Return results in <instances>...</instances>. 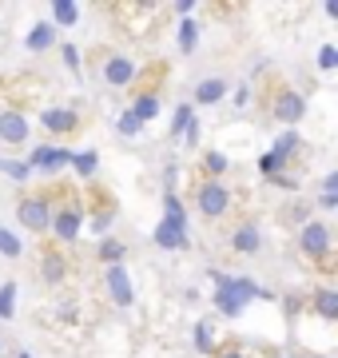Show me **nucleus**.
Listing matches in <instances>:
<instances>
[{
  "label": "nucleus",
  "instance_id": "nucleus-1",
  "mask_svg": "<svg viewBox=\"0 0 338 358\" xmlns=\"http://www.w3.org/2000/svg\"><path fill=\"white\" fill-rule=\"evenodd\" d=\"M211 307L219 310L223 319H243V310L251 303H274V291L259 287V279L251 275H227V271H211Z\"/></svg>",
  "mask_w": 338,
  "mask_h": 358
},
{
  "label": "nucleus",
  "instance_id": "nucleus-2",
  "mask_svg": "<svg viewBox=\"0 0 338 358\" xmlns=\"http://www.w3.org/2000/svg\"><path fill=\"white\" fill-rule=\"evenodd\" d=\"M196 207H199V215H203V219L227 215V207H231V192H227V183H223V179H207V183H199Z\"/></svg>",
  "mask_w": 338,
  "mask_h": 358
},
{
  "label": "nucleus",
  "instance_id": "nucleus-3",
  "mask_svg": "<svg viewBox=\"0 0 338 358\" xmlns=\"http://www.w3.org/2000/svg\"><path fill=\"white\" fill-rule=\"evenodd\" d=\"M330 243H335V235H330V227H326L323 219H307L299 231V251L307 259H326L330 255Z\"/></svg>",
  "mask_w": 338,
  "mask_h": 358
},
{
  "label": "nucleus",
  "instance_id": "nucleus-4",
  "mask_svg": "<svg viewBox=\"0 0 338 358\" xmlns=\"http://www.w3.org/2000/svg\"><path fill=\"white\" fill-rule=\"evenodd\" d=\"M68 159H72L68 148H60V143H40V148H32V155H28L24 164L32 171H44V176H60L68 167Z\"/></svg>",
  "mask_w": 338,
  "mask_h": 358
},
{
  "label": "nucleus",
  "instance_id": "nucleus-5",
  "mask_svg": "<svg viewBox=\"0 0 338 358\" xmlns=\"http://www.w3.org/2000/svg\"><path fill=\"white\" fill-rule=\"evenodd\" d=\"M16 219H20V227L24 231H48V223H52V207H48V199H40V195H28V199H20L16 203Z\"/></svg>",
  "mask_w": 338,
  "mask_h": 358
},
{
  "label": "nucleus",
  "instance_id": "nucleus-6",
  "mask_svg": "<svg viewBox=\"0 0 338 358\" xmlns=\"http://www.w3.org/2000/svg\"><path fill=\"white\" fill-rule=\"evenodd\" d=\"M271 112H274V120H279L283 128H295V124H302V115H307V96L295 92V88H286V92L274 96Z\"/></svg>",
  "mask_w": 338,
  "mask_h": 358
},
{
  "label": "nucleus",
  "instance_id": "nucleus-7",
  "mask_svg": "<svg viewBox=\"0 0 338 358\" xmlns=\"http://www.w3.org/2000/svg\"><path fill=\"white\" fill-rule=\"evenodd\" d=\"M104 287H108V299H112L116 307L128 310L131 303H135V287H131L128 267H108V271H104Z\"/></svg>",
  "mask_w": 338,
  "mask_h": 358
},
{
  "label": "nucleus",
  "instance_id": "nucleus-8",
  "mask_svg": "<svg viewBox=\"0 0 338 358\" xmlns=\"http://www.w3.org/2000/svg\"><path fill=\"white\" fill-rule=\"evenodd\" d=\"M152 243L159 247V251H187L191 247V235H187V227H175V223H168V219H159L156 227H152Z\"/></svg>",
  "mask_w": 338,
  "mask_h": 358
},
{
  "label": "nucleus",
  "instance_id": "nucleus-9",
  "mask_svg": "<svg viewBox=\"0 0 338 358\" xmlns=\"http://www.w3.org/2000/svg\"><path fill=\"white\" fill-rule=\"evenodd\" d=\"M52 235L60 239V243H76L80 231H84V215H80V207H60V211H52Z\"/></svg>",
  "mask_w": 338,
  "mask_h": 358
},
{
  "label": "nucleus",
  "instance_id": "nucleus-10",
  "mask_svg": "<svg viewBox=\"0 0 338 358\" xmlns=\"http://www.w3.org/2000/svg\"><path fill=\"white\" fill-rule=\"evenodd\" d=\"M40 128L48 136H68V131L80 128V112L76 108H44L40 112Z\"/></svg>",
  "mask_w": 338,
  "mask_h": 358
},
{
  "label": "nucleus",
  "instance_id": "nucleus-11",
  "mask_svg": "<svg viewBox=\"0 0 338 358\" xmlns=\"http://www.w3.org/2000/svg\"><path fill=\"white\" fill-rule=\"evenodd\" d=\"M231 251L235 255H259L263 251V231H259V223H239V227L231 231Z\"/></svg>",
  "mask_w": 338,
  "mask_h": 358
},
{
  "label": "nucleus",
  "instance_id": "nucleus-12",
  "mask_svg": "<svg viewBox=\"0 0 338 358\" xmlns=\"http://www.w3.org/2000/svg\"><path fill=\"white\" fill-rule=\"evenodd\" d=\"M28 131H32V124H28L24 112H0V143L20 148L28 140Z\"/></svg>",
  "mask_w": 338,
  "mask_h": 358
},
{
  "label": "nucleus",
  "instance_id": "nucleus-13",
  "mask_svg": "<svg viewBox=\"0 0 338 358\" xmlns=\"http://www.w3.org/2000/svg\"><path fill=\"white\" fill-rule=\"evenodd\" d=\"M227 92H231V84L223 76H207V80H199L196 84V96H191V108H207V103H219V100H227Z\"/></svg>",
  "mask_w": 338,
  "mask_h": 358
},
{
  "label": "nucleus",
  "instance_id": "nucleus-14",
  "mask_svg": "<svg viewBox=\"0 0 338 358\" xmlns=\"http://www.w3.org/2000/svg\"><path fill=\"white\" fill-rule=\"evenodd\" d=\"M104 80L112 84V88H124V84H131V80H135V60H131V56H108Z\"/></svg>",
  "mask_w": 338,
  "mask_h": 358
},
{
  "label": "nucleus",
  "instance_id": "nucleus-15",
  "mask_svg": "<svg viewBox=\"0 0 338 358\" xmlns=\"http://www.w3.org/2000/svg\"><path fill=\"white\" fill-rule=\"evenodd\" d=\"M311 310H314L323 322H335V319H338V291H335V287H314Z\"/></svg>",
  "mask_w": 338,
  "mask_h": 358
},
{
  "label": "nucleus",
  "instance_id": "nucleus-16",
  "mask_svg": "<svg viewBox=\"0 0 338 358\" xmlns=\"http://www.w3.org/2000/svg\"><path fill=\"white\" fill-rule=\"evenodd\" d=\"M52 44H56V28L48 24V20H36V24L28 28V36H24L28 52H48Z\"/></svg>",
  "mask_w": 338,
  "mask_h": 358
},
{
  "label": "nucleus",
  "instance_id": "nucleus-17",
  "mask_svg": "<svg viewBox=\"0 0 338 358\" xmlns=\"http://www.w3.org/2000/svg\"><path fill=\"white\" fill-rule=\"evenodd\" d=\"M96 255H100V263H104V267H124L128 243H124V239H116V235H104V239H100V247H96Z\"/></svg>",
  "mask_w": 338,
  "mask_h": 358
},
{
  "label": "nucleus",
  "instance_id": "nucleus-18",
  "mask_svg": "<svg viewBox=\"0 0 338 358\" xmlns=\"http://www.w3.org/2000/svg\"><path fill=\"white\" fill-rule=\"evenodd\" d=\"M68 167L76 171L80 179H91L96 171H100V152L96 148H84V152H72V159H68Z\"/></svg>",
  "mask_w": 338,
  "mask_h": 358
},
{
  "label": "nucleus",
  "instance_id": "nucleus-19",
  "mask_svg": "<svg viewBox=\"0 0 338 358\" xmlns=\"http://www.w3.org/2000/svg\"><path fill=\"white\" fill-rule=\"evenodd\" d=\"M52 28H76L80 24V4L76 0H56L52 4Z\"/></svg>",
  "mask_w": 338,
  "mask_h": 358
},
{
  "label": "nucleus",
  "instance_id": "nucleus-20",
  "mask_svg": "<svg viewBox=\"0 0 338 358\" xmlns=\"http://www.w3.org/2000/svg\"><path fill=\"white\" fill-rule=\"evenodd\" d=\"M191 346H196V355H211L215 350V322L199 319L196 331H191Z\"/></svg>",
  "mask_w": 338,
  "mask_h": 358
},
{
  "label": "nucleus",
  "instance_id": "nucleus-21",
  "mask_svg": "<svg viewBox=\"0 0 338 358\" xmlns=\"http://www.w3.org/2000/svg\"><path fill=\"white\" fill-rule=\"evenodd\" d=\"M128 112L135 115L140 124H152V120L159 115V96H156V92H143V96H135V103H131Z\"/></svg>",
  "mask_w": 338,
  "mask_h": 358
},
{
  "label": "nucleus",
  "instance_id": "nucleus-22",
  "mask_svg": "<svg viewBox=\"0 0 338 358\" xmlns=\"http://www.w3.org/2000/svg\"><path fill=\"white\" fill-rule=\"evenodd\" d=\"M16 299H20V282L4 279L0 282V319H16Z\"/></svg>",
  "mask_w": 338,
  "mask_h": 358
},
{
  "label": "nucleus",
  "instance_id": "nucleus-23",
  "mask_svg": "<svg viewBox=\"0 0 338 358\" xmlns=\"http://www.w3.org/2000/svg\"><path fill=\"white\" fill-rule=\"evenodd\" d=\"M175 44H179V52H196L199 48V24L187 16V20H179V28H175Z\"/></svg>",
  "mask_w": 338,
  "mask_h": 358
},
{
  "label": "nucleus",
  "instance_id": "nucleus-24",
  "mask_svg": "<svg viewBox=\"0 0 338 358\" xmlns=\"http://www.w3.org/2000/svg\"><path fill=\"white\" fill-rule=\"evenodd\" d=\"M163 219L175 223V227H187V207H183V199L175 192H163Z\"/></svg>",
  "mask_w": 338,
  "mask_h": 358
},
{
  "label": "nucleus",
  "instance_id": "nucleus-25",
  "mask_svg": "<svg viewBox=\"0 0 338 358\" xmlns=\"http://www.w3.org/2000/svg\"><path fill=\"white\" fill-rule=\"evenodd\" d=\"M271 148H274V152H283L286 159H291L295 152H302V136H299V128H283L279 136H274Z\"/></svg>",
  "mask_w": 338,
  "mask_h": 358
},
{
  "label": "nucleus",
  "instance_id": "nucleus-26",
  "mask_svg": "<svg viewBox=\"0 0 338 358\" xmlns=\"http://www.w3.org/2000/svg\"><path fill=\"white\" fill-rule=\"evenodd\" d=\"M191 124H196V108L191 103H179L175 108V115H171V136L179 140V136H187L191 131Z\"/></svg>",
  "mask_w": 338,
  "mask_h": 358
},
{
  "label": "nucleus",
  "instance_id": "nucleus-27",
  "mask_svg": "<svg viewBox=\"0 0 338 358\" xmlns=\"http://www.w3.org/2000/svg\"><path fill=\"white\" fill-rule=\"evenodd\" d=\"M286 164H291V159H286L283 152H274V148H267V152L259 155V171H263L267 179L279 176V171H286Z\"/></svg>",
  "mask_w": 338,
  "mask_h": 358
},
{
  "label": "nucleus",
  "instance_id": "nucleus-28",
  "mask_svg": "<svg viewBox=\"0 0 338 358\" xmlns=\"http://www.w3.org/2000/svg\"><path fill=\"white\" fill-rule=\"evenodd\" d=\"M0 255H4V259H20V255H24L20 235H16V231H8L4 223H0Z\"/></svg>",
  "mask_w": 338,
  "mask_h": 358
},
{
  "label": "nucleus",
  "instance_id": "nucleus-29",
  "mask_svg": "<svg viewBox=\"0 0 338 358\" xmlns=\"http://www.w3.org/2000/svg\"><path fill=\"white\" fill-rule=\"evenodd\" d=\"M0 176L16 179V183H28V179H32V167H28L24 159H4V155H0Z\"/></svg>",
  "mask_w": 338,
  "mask_h": 358
},
{
  "label": "nucleus",
  "instance_id": "nucleus-30",
  "mask_svg": "<svg viewBox=\"0 0 338 358\" xmlns=\"http://www.w3.org/2000/svg\"><path fill=\"white\" fill-rule=\"evenodd\" d=\"M40 271H44V279H48V282H64V275H68V263H64V255H44V263H40Z\"/></svg>",
  "mask_w": 338,
  "mask_h": 358
},
{
  "label": "nucleus",
  "instance_id": "nucleus-31",
  "mask_svg": "<svg viewBox=\"0 0 338 358\" xmlns=\"http://www.w3.org/2000/svg\"><path fill=\"white\" fill-rule=\"evenodd\" d=\"M116 131L124 136V140H135V136L143 131V124H140V120H135V115L128 112V108H124V112L116 115Z\"/></svg>",
  "mask_w": 338,
  "mask_h": 358
},
{
  "label": "nucleus",
  "instance_id": "nucleus-32",
  "mask_svg": "<svg viewBox=\"0 0 338 358\" xmlns=\"http://www.w3.org/2000/svg\"><path fill=\"white\" fill-rule=\"evenodd\" d=\"M203 167H207V179H219V176H227L231 159H227L223 152H207V155H203Z\"/></svg>",
  "mask_w": 338,
  "mask_h": 358
},
{
  "label": "nucleus",
  "instance_id": "nucleus-33",
  "mask_svg": "<svg viewBox=\"0 0 338 358\" xmlns=\"http://www.w3.org/2000/svg\"><path fill=\"white\" fill-rule=\"evenodd\" d=\"M318 68H323V72H335L338 68V48L335 44H323V48H318Z\"/></svg>",
  "mask_w": 338,
  "mask_h": 358
},
{
  "label": "nucleus",
  "instance_id": "nucleus-34",
  "mask_svg": "<svg viewBox=\"0 0 338 358\" xmlns=\"http://www.w3.org/2000/svg\"><path fill=\"white\" fill-rule=\"evenodd\" d=\"M60 56H64L68 72H80V48H76V44H60Z\"/></svg>",
  "mask_w": 338,
  "mask_h": 358
},
{
  "label": "nucleus",
  "instance_id": "nucleus-35",
  "mask_svg": "<svg viewBox=\"0 0 338 358\" xmlns=\"http://www.w3.org/2000/svg\"><path fill=\"white\" fill-rule=\"evenodd\" d=\"M271 187H279V192H299V179L279 171V176H271Z\"/></svg>",
  "mask_w": 338,
  "mask_h": 358
},
{
  "label": "nucleus",
  "instance_id": "nucleus-36",
  "mask_svg": "<svg viewBox=\"0 0 338 358\" xmlns=\"http://www.w3.org/2000/svg\"><path fill=\"white\" fill-rule=\"evenodd\" d=\"M231 100H235V108H247L251 103V84H239V88L231 92Z\"/></svg>",
  "mask_w": 338,
  "mask_h": 358
},
{
  "label": "nucleus",
  "instance_id": "nucleus-37",
  "mask_svg": "<svg viewBox=\"0 0 338 358\" xmlns=\"http://www.w3.org/2000/svg\"><path fill=\"white\" fill-rule=\"evenodd\" d=\"M323 195H338V171H326L323 176Z\"/></svg>",
  "mask_w": 338,
  "mask_h": 358
},
{
  "label": "nucleus",
  "instance_id": "nucleus-38",
  "mask_svg": "<svg viewBox=\"0 0 338 358\" xmlns=\"http://www.w3.org/2000/svg\"><path fill=\"white\" fill-rule=\"evenodd\" d=\"M108 227H112V215H108V211L91 219V231H96V235H108Z\"/></svg>",
  "mask_w": 338,
  "mask_h": 358
},
{
  "label": "nucleus",
  "instance_id": "nucleus-39",
  "mask_svg": "<svg viewBox=\"0 0 338 358\" xmlns=\"http://www.w3.org/2000/svg\"><path fill=\"white\" fill-rule=\"evenodd\" d=\"M175 13H179V20H187V16L196 13V0H179V4H175Z\"/></svg>",
  "mask_w": 338,
  "mask_h": 358
},
{
  "label": "nucleus",
  "instance_id": "nucleus-40",
  "mask_svg": "<svg viewBox=\"0 0 338 358\" xmlns=\"http://www.w3.org/2000/svg\"><path fill=\"white\" fill-rule=\"evenodd\" d=\"M318 207H323V211H335V207H338V195H318Z\"/></svg>",
  "mask_w": 338,
  "mask_h": 358
},
{
  "label": "nucleus",
  "instance_id": "nucleus-41",
  "mask_svg": "<svg viewBox=\"0 0 338 358\" xmlns=\"http://www.w3.org/2000/svg\"><path fill=\"white\" fill-rule=\"evenodd\" d=\"M323 13L330 16V20H338V0H326V4H323Z\"/></svg>",
  "mask_w": 338,
  "mask_h": 358
},
{
  "label": "nucleus",
  "instance_id": "nucleus-42",
  "mask_svg": "<svg viewBox=\"0 0 338 358\" xmlns=\"http://www.w3.org/2000/svg\"><path fill=\"white\" fill-rule=\"evenodd\" d=\"M219 358H247V350H243V346H231V350H223Z\"/></svg>",
  "mask_w": 338,
  "mask_h": 358
},
{
  "label": "nucleus",
  "instance_id": "nucleus-43",
  "mask_svg": "<svg viewBox=\"0 0 338 358\" xmlns=\"http://www.w3.org/2000/svg\"><path fill=\"white\" fill-rule=\"evenodd\" d=\"M183 140H187V143H191V148H196V143H199V124H191V131H187Z\"/></svg>",
  "mask_w": 338,
  "mask_h": 358
},
{
  "label": "nucleus",
  "instance_id": "nucleus-44",
  "mask_svg": "<svg viewBox=\"0 0 338 358\" xmlns=\"http://www.w3.org/2000/svg\"><path fill=\"white\" fill-rule=\"evenodd\" d=\"M16 358H32V355H28V350H16Z\"/></svg>",
  "mask_w": 338,
  "mask_h": 358
},
{
  "label": "nucleus",
  "instance_id": "nucleus-45",
  "mask_svg": "<svg viewBox=\"0 0 338 358\" xmlns=\"http://www.w3.org/2000/svg\"><path fill=\"white\" fill-rule=\"evenodd\" d=\"M307 358H326V355H307Z\"/></svg>",
  "mask_w": 338,
  "mask_h": 358
},
{
  "label": "nucleus",
  "instance_id": "nucleus-46",
  "mask_svg": "<svg viewBox=\"0 0 338 358\" xmlns=\"http://www.w3.org/2000/svg\"><path fill=\"white\" fill-rule=\"evenodd\" d=\"M0 355H4V338H0Z\"/></svg>",
  "mask_w": 338,
  "mask_h": 358
},
{
  "label": "nucleus",
  "instance_id": "nucleus-47",
  "mask_svg": "<svg viewBox=\"0 0 338 358\" xmlns=\"http://www.w3.org/2000/svg\"><path fill=\"white\" fill-rule=\"evenodd\" d=\"M283 358H295V355H283Z\"/></svg>",
  "mask_w": 338,
  "mask_h": 358
}]
</instances>
